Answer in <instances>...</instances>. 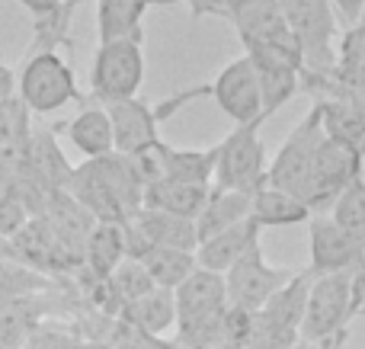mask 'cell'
<instances>
[{
  "label": "cell",
  "instance_id": "6da1fadb",
  "mask_svg": "<svg viewBox=\"0 0 365 349\" xmlns=\"http://www.w3.org/2000/svg\"><path fill=\"white\" fill-rule=\"evenodd\" d=\"M282 16L302 48L304 87L336 77V13L330 0H279ZM302 87V90H304Z\"/></svg>",
  "mask_w": 365,
  "mask_h": 349
},
{
  "label": "cell",
  "instance_id": "7a4b0ae2",
  "mask_svg": "<svg viewBox=\"0 0 365 349\" xmlns=\"http://www.w3.org/2000/svg\"><path fill=\"white\" fill-rule=\"evenodd\" d=\"M202 96H212V83H199V87H189L182 93H173L160 103H145V100H125V103H113L106 106L109 119H113V132H115V154H145L151 147L160 145V125H164L170 115H177L182 106L202 100Z\"/></svg>",
  "mask_w": 365,
  "mask_h": 349
},
{
  "label": "cell",
  "instance_id": "3957f363",
  "mask_svg": "<svg viewBox=\"0 0 365 349\" xmlns=\"http://www.w3.org/2000/svg\"><path fill=\"white\" fill-rule=\"evenodd\" d=\"M16 96L36 115H51L68 103H87L71 64L58 51H38L26 58L16 77Z\"/></svg>",
  "mask_w": 365,
  "mask_h": 349
},
{
  "label": "cell",
  "instance_id": "277c9868",
  "mask_svg": "<svg viewBox=\"0 0 365 349\" xmlns=\"http://www.w3.org/2000/svg\"><path fill=\"white\" fill-rule=\"evenodd\" d=\"M145 83V51L138 38L106 42L96 48L90 68V93L100 106L135 100Z\"/></svg>",
  "mask_w": 365,
  "mask_h": 349
},
{
  "label": "cell",
  "instance_id": "5b68a950",
  "mask_svg": "<svg viewBox=\"0 0 365 349\" xmlns=\"http://www.w3.org/2000/svg\"><path fill=\"white\" fill-rule=\"evenodd\" d=\"M263 122L250 125H234L231 135L218 141V167H215V186L237 192H259L266 186V170L269 157L259 141Z\"/></svg>",
  "mask_w": 365,
  "mask_h": 349
},
{
  "label": "cell",
  "instance_id": "8992f818",
  "mask_svg": "<svg viewBox=\"0 0 365 349\" xmlns=\"http://www.w3.org/2000/svg\"><path fill=\"white\" fill-rule=\"evenodd\" d=\"M324 141V125H321V106H311L304 113V119L298 122L289 132L285 145L279 147V154L269 160V170H266V186L272 189L292 192V196L302 199L304 183L311 177V167H314L317 147Z\"/></svg>",
  "mask_w": 365,
  "mask_h": 349
},
{
  "label": "cell",
  "instance_id": "52a82bcc",
  "mask_svg": "<svg viewBox=\"0 0 365 349\" xmlns=\"http://www.w3.org/2000/svg\"><path fill=\"white\" fill-rule=\"evenodd\" d=\"M362 164L365 160L356 151H349L346 145L324 135L321 147H317L314 167H311V177L302 192V202L311 209V215L334 209L336 199L362 177Z\"/></svg>",
  "mask_w": 365,
  "mask_h": 349
},
{
  "label": "cell",
  "instance_id": "ba28073f",
  "mask_svg": "<svg viewBox=\"0 0 365 349\" xmlns=\"http://www.w3.org/2000/svg\"><path fill=\"white\" fill-rule=\"evenodd\" d=\"M349 324H353V276H317L311 282L302 340L317 343L349 330Z\"/></svg>",
  "mask_w": 365,
  "mask_h": 349
},
{
  "label": "cell",
  "instance_id": "9c48e42d",
  "mask_svg": "<svg viewBox=\"0 0 365 349\" xmlns=\"http://www.w3.org/2000/svg\"><path fill=\"white\" fill-rule=\"evenodd\" d=\"M289 269H279L266 263L263 244H257L253 250H247L237 263L225 273V288H227V305L244 308V311L257 314L285 282H292Z\"/></svg>",
  "mask_w": 365,
  "mask_h": 349
},
{
  "label": "cell",
  "instance_id": "30bf717a",
  "mask_svg": "<svg viewBox=\"0 0 365 349\" xmlns=\"http://www.w3.org/2000/svg\"><path fill=\"white\" fill-rule=\"evenodd\" d=\"M308 250L311 279L317 276H353L365 269V247L356 244L330 215H314L308 222Z\"/></svg>",
  "mask_w": 365,
  "mask_h": 349
},
{
  "label": "cell",
  "instance_id": "8fae6325",
  "mask_svg": "<svg viewBox=\"0 0 365 349\" xmlns=\"http://www.w3.org/2000/svg\"><path fill=\"white\" fill-rule=\"evenodd\" d=\"M212 100L221 106V113L234 122V125H250V122H263V106H259V80L253 71L250 58H234L231 64L221 68V74L212 80Z\"/></svg>",
  "mask_w": 365,
  "mask_h": 349
},
{
  "label": "cell",
  "instance_id": "7c38bea8",
  "mask_svg": "<svg viewBox=\"0 0 365 349\" xmlns=\"http://www.w3.org/2000/svg\"><path fill=\"white\" fill-rule=\"evenodd\" d=\"M61 308H68V301L61 298L58 288L38 295H26V298H13L0 305V346L23 349L26 340Z\"/></svg>",
  "mask_w": 365,
  "mask_h": 349
},
{
  "label": "cell",
  "instance_id": "4fadbf2b",
  "mask_svg": "<svg viewBox=\"0 0 365 349\" xmlns=\"http://www.w3.org/2000/svg\"><path fill=\"white\" fill-rule=\"evenodd\" d=\"M13 247L19 254V263H26L29 269L48 276V279H61V276L77 269L71 263V256L64 254L61 241H58L55 228H51V222L45 215L29 218V224L13 237Z\"/></svg>",
  "mask_w": 365,
  "mask_h": 349
},
{
  "label": "cell",
  "instance_id": "5bb4252c",
  "mask_svg": "<svg viewBox=\"0 0 365 349\" xmlns=\"http://www.w3.org/2000/svg\"><path fill=\"white\" fill-rule=\"evenodd\" d=\"M227 23H234V29L240 32L244 48H250V45H276V48H289L302 55V48H298L295 36H292L289 23L282 16L279 0H257V4L237 10Z\"/></svg>",
  "mask_w": 365,
  "mask_h": 349
},
{
  "label": "cell",
  "instance_id": "9a60e30c",
  "mask_svg": "<svg viewBox=\"0 0 365 349\" xmlns=\"http://www.w3.org/2000/svg\"><path fill=\"white\" fill-rule=\"evenodd\" d=\"M173 298H177V327L192 324V321H202V318H212V314H221L227 308L225 276L208 273V269H195L177 292H173Z\"/></svg>",
  "mask_w": 365,
  "mask_h": 349
},
{
  "label": "cell",
  "instance_id": "2e32d148",
  "mask_svg": "<svg viewBox=\"0 0 365 349\" xmlns=\"http://www.w3.org/2000/svg\"><path fill=\"white\" fill-rule=\"evenodd\" d=\"M259 234H263V228H259L253 218H244V222L234 224V228H227V231H221V234L202 241L199 247H195V263H199V269L225 276L227 269L247 254V250L257 247Z\"/></svg>",
  "mask_w": 365,
  "mask_h": 349
},
{
  "label": "cell",
  "instance_id": "e0dca14e",
  "mask_svg": "<svg viewBox=\"0 0 365 349\" xmlns=\"http://www.w3.org/2000/svg\"><path fill=\"white\" fill-rule=\"evenodd\" d=\"M132 228L145 237L151 247H173V250H189L195 254L199 247V231H195L192 218H180L170 212L158 209H141L132 218Z\"/></svg>",
  "mask_w": 365,
  "mask_h": 349
},
{
  "label": "cell",
  "instance_id": "ac0fdd59",
  "mask_svg": "<svg viewBox=\"0 0 365 349\" xmlns=\"http://www.w3.org/2000/svg\"><path fill=\"white\" fill-rule=\"evenodd\" d=\"M64 132H68L71 145L90 160L115 154V132H113V119H109L106 106L81 109V113L64 125Z\"/></svg>",
  "mask_w": 365,
  "mask_h": 349
},
{
  "label": "cell",
  "instance_id": "d6986e66",
  "mask_svg": "<svg viewBox=\"0 0 365 349\" xmlns=\"http://www.w3.org/2000/svg\"><path fill=\"white\" fill-rule=\"evenodd\" d=\"M253 212V196L250 192H237V189H221L212 186L208 189V202L202 209V215L195 218V231H199V244L208 237L221 234V231L240 224L244 218H250Z\"/></svg>",
  "mask_w": 365,
  "mask_h": 349
},
{
  "label": "cell",
  "instance_id": "ffe728a7",
  "mask_svg": "<svg viewBox=\"0 0 365 349\" xmlns=\"http://www.w3.org/2000/svg\"><path fill=\"white\" fill-rule=\"evenodd\" d=\"M160 173L164 179L186 186H208V179H215V167H218V145H212L208 151H195V147H170L160 141Z\"/></svg>",
  "mask_w": 365,
  "mask_h": 349
},
{
  "label": "cell",
  "instance_id": "44dd1931",
  "mask_svg": "<svg viewBox=\"0 0 365 349\" xmlns=\"http://www.w3.org/2000/svg\"><path fill=\"white\" fill-rule=\"evenodd\" d=\"M317 106H321L324 135L346 145L349 151H356L365 160V113L362 109L353 100H340V96H321Z\"/></svg>",
  "mask_w": 365,
  "mask_h": 349
},
{
  "label": "cell",
  "instance_id": "7402d4cb",
  "mask_svg": "<svg viewBox=\"0 0 365 349\" xmlns=\"http://www.w3.org/2000/svg\"><path fill=\"white\" fill-rule=\"evenodd\" d=\"M122 260H128L125 224L96 222V228L87 237V250H83V269L96 279H109Z\"/></svg>",
  "mask_w": 365,
  "mask_h": 349
},
{
  "label": "cell",
  "instance_id": "603a6c76",
  "mask_svg": "<svg viewBox=\"0 0 365 349\" xmlns=\"http://www.w3.org/2000/svg\"><path fill=\"white\" fill-rule=\"evenodd\" d=\"M148 13V0H96V32L100 45L122 42V38H138L145 42L141 19Z\"/></svg>",
  "mask_w": 365,
  "mask_h": 349
},
{
  "label": "cell",
  "instance_id": "cb8c5ba5",
  "mask_svg": "<svg viewBox=\"0 0 365 349\" xmlns=\"http://www.w3.org/2000/svg\"><path fill=\"white\" fill-rule=\"evenodd\" d=\"M311 282H314V279L308 276V269L295 273V276H292V282H285V286L279 288V292L272 295V298L266 301L263 308H259V311H263L276 327H282V330L298 333V337H302V324H304V311H308Z\"/></svg>",
  "mask_w": 365,
  "mask_h": 349
},
{
  "label": "cell",
  "instance_id": "d4e9b609",
  "mask_svg": "<svg viewBox=\"0 0 365 349\" xmlns=\"http://www.w3.org/2000/svg\"><path fill=\"white\" fill-rule=\"evenodd\" d=\"M208 202V186H186V183H173V179H158L145 189V202L141 209H158V212H170L180 218H199L202 209Z\"/></svg>",
  "mask_w": 365,
  "mask_h": 349
},
{
  "label": "cell",
  "instance_id": "484cf974",
  "mask_svg": "<svg viewBox=\"0 0 365 349\" xmlns=\"http://www.w3.org/2000/svg\"><path fill=\"white\" fill-rule=\"evenodd\" d=\"M250 218L259 224V228H292V224L311 222L314 215H311V209L298 196L282 192V189H272V186H263L259 192H253Z\"/></svg>",
  "mask_w": 365,
  "mask_h": 349
},
{
  "label": "cell",
  "instance_id": "4316f807",
  "mask_svg": "<svg viewBox=\"0 0 365 349\" xmlns=\"http://www.w3.org/2000/svg\"><path fill=\"white\" fill-rule=\"evenodd\" d=\"M122 318L125 324H132L135 330L148 333V337H160L177 324V298L167 288H154L151 295L132 301V305L122 308Z\"/></svg>",
  "mask_w": 365,
  "mask_h": 349
},
{
  "label": "cell",
  "instance_id": "83f0119b",
  "mask_svg": "<svg viewBox=\"0 0 365 349\" xmlns=\"http://www.w3.org/2000/svg\"><path fill=\"white\" fill-rule=\"evenodd\" d=\"M29 170L38 177V183L48 192L68 189L74 167L68 164V157L61 154V147L55 145L51 132H36L29 138Z\"/></svg>",
  "mask_w": 365,
  "mask_h": 349
},
{
  "label": "cell",
  "instance_id": "f1b7e54d",
  "mask_svg": "<svg viewBox=\"0 0 365 349\" xmlns=\"http://www.w3.org/2000/svg\"><path fill=\"white\" fill-rule=\"evenodd\" d=\"M138 263L148 269L154 286L167 288V292H177L182 282L199 269L195 254H189V250H173V247H148L145 254L138 256Z\"/></svg>",
  "mask_w": 365,
  "mask_h": 349
},
{
  "label": "cell",
  "instance_id": "f546056e",
  "mask_svg": "<svg viewBox=\"0 0 365 349\" xmlns=\"http://www.w3.org/2000/svg\"><path fill=\"white\" fill-rule=\"evenodd\" d=\"M336 80L346 87H365V13L349 26L336 45Z\"/></svg>",
  "mask_w": 365,
  "mask_h": 349
},
{
  "label": "cell",
  "instance_id": "4dcf8cb0",
  "mask_svg": "<svg viewBox=\"0 0 365 349\" xmlns=\"http://www.w3.org/2000/svg\"><path fill=\"white\" fill-rule=\"evenodd\" d=\"M58 288V279L29 269L26 263L16 260H0V305L13 298H26V295H38V292H51Z\"/></svg>",
  "mask_w": 365,
  "mask_h": 349
},
{
  "label": "cell",
  "instance_id": "1f68e13d",
  "mask_svg": "<svg viewBox=\"0 0 365 349\" xmlns=\"http://www.w3.org/2000/svg\"><path fill=\"white\" fill-rule=\"evenodd\" d=\"M330 218L353 237L356 244L365 247V177H359L330 209Z\"/></svg>",
  "mask_w": 365,
  "mask_h": 349
},
{
  "label": "cell",
  "instance_id": "d6a6232c",
  "mask_svg": "<svg viewBox=\"0 0 365 349\" xmlns=\"http://www.w3.org/2000/svg\"><path fill=\"white\" fill-rule=\"evenodd\" d=\"M109 286H113L115 298L122 301V308L132 305V301H138V298H145V295H151L154 288H158L154 279L148 276V269L141 266L138 260H132V256L115 266V273L109 276Z\"/></svg>",
  "mask_w": 365,
  "mask_h": 349
},
{
  "label": "cell",
  "instance_id": "836d02e7",
  "mask_svg": "<svg viewBox=\"0 0 365 349\" xmlns=\"http://www.w3.org/2000/svg\"><path fill=\"white\" fill-rule=\"evenodd\" d=\"M298 333H289L282 327H276L263 311L253 314V324H250V333L244 340V349H289L298 343Z\"/></svg>",
  "mask_w": 365,
  "mask_h": 349
},
{
  "label": "cell",
  "instance_id": "e575fe53",
  "mask_svg": "<svg viewBox=\"0 0 365 349\" xmlns=\"http://www.w3.org/2000/svg\"><path fill=\"white\" fill-rule=\"evenodd\" d=\"M83 337L77 330L64 324H55V321H45L29 340H26L23 349H83Z\"/></svg>",
  "mask_w": 365,
  "mask_h": 349
},
{
  "label": "cell",
  "instance_id": "d590c367",
  "mask_svg": "<svg viewBox=\"0 0 365 349\" xmlns=\"http://www.w3.org/2000/svg\"><path fill=\"white\" fill-rule=\"evenodd\" d=\"M29 218H36L29 212V205L19 199V192H13V189H0V234L4 237H16L19 231L29 224Z\"/></svg>",
  "mask_w": 365,
  "mask_h": 349
},
{
  "label": "cell",
  "instance_id": "8d00e7d4",
  "mask_svg": "<svg viewBox=\"0 0 365 349\" xmlns=\"http://www.w3.org/2000/svg\"><path fill=\"white\" fill-rule=\"evenodd\" d=\"M221 324H225V343L244 346L247 333H250V324H253V314L244 311V308L227 305V308H225V318H221Z\"/></svg>",
  "mask_w": 365,
  "mask_h": 349
},
{
  "label": "cell",
  "instance_id": "74e56055",
  "mask_svg": "<svg viewBox=\"0 0 365 349\" xmlns=\"http://www.w3.org/2000/svg\"><path fill=\"white\" fill-rule=\"evenodd\" d=\"M334 4V13H336V23H343L349 29V26H356L362 19L365 13V0H330Z\"/></svg>",
  "mask_w": 365,
  "mask_h": 349
},
{
  "label": "cell",
  "instance_id": "f35d334b",
  "mask_svg": "<svg viewBox=\"0 0 365 349\" xmlns=\"http://www.w3.org/2000/svg\"><path fill=\"white\" fill-rule=\"evenodd\" d=\"M192 16H218V19H231V10H227V0H186Z\"/></svg>",
  "mask_w": 365,
  "mask_h": 349
},
{
  "label": "cell",
  "instance_id": "ab89813d",
  "mask_svg": "<svg viewBox=\"0 0 365 349\" xmlns=\"http://www.w3.org/2000/svg\"><path fill=\"white\" fill-rule=\"evenodd\" d=\"M13 96H16V74L10 64H0V106L10 103Z\"/></svg>",
  "mask_w": 365,
  "mask_h": 349
},
{
  "label": "cell",
  "instance_id": "60d3db41",
  "mask_svg": "<svg viewBox=\"0 0 365 349\" xmlns=\"http://www.w3.org/2000/svg\"><path fill=\"white\" fill-rule=\"evenodd\" d=\"M16 4L26 6V10L32 13V19H42V16H48V13H55L64 0H16Z\"/></svg>",
  "mask_w": 365,
  "mask_h": 349
},
{
  "label": "cell",
  "instance_id": "b9f144b4",
  "mask_svg": "<svg viewBox=\"0 0 365 349\" xmlns=\"http://www.w3.org/2000/svg\"><path fill=\"white\" fill-rule=\"evenodd\" d=\"M349 340V330H343V333H336V337H327V340H317V343H308V340H298L295 346H289V349H343V343Z\"/></svg>",
  "mask_w": 365,
  "mask_h": 349
},
{
  "label": "cell",
  "instance_id": "7bdbcfd3",
  "mask_svg": "<svg viewBox=\"0 0 365 349\" xmlns=\"http://www.w3.org/2000/svg\"><path fill=\"white\" fill-rule=\"evenodd\" d=\"M365 314V269L353 273V318Z\"/></svg>",
  "mask_w": 365,
  "mask_h": 349
},
{
  "label": "cell",
  "instance_id": "ee69618b",
  "mask_svg": "<svg viewBox=\"0 0 365 349\" xmlns=\"http://www.w3.org/2000/svg\"><path fill=\"white\" fill-rule=\"evenodd\" d=\"M0 260H16L19 263L16 247H13V241H10V237H4V234H0Z\"/></svg>",
  "mask_w": 365,
  "mask_h": 349
},
{
  "label": "cell",
  "instance_id": "f6af8a7d",
  "mask_svg": "<svg viewBox=\"0 0 365 349\" xmlns=\"http://www.w3.org/2000/svg\"><path fill=\"white\" fill-rule=\"evenodd\" d=\"M250 4H257V0H227V10H231V16L237 10H244V6H250Z\"/></svg>",
  "mask_w": 365,
  "mask_h": 349
},
{
  "label": "cell",
  "instance_id": "bcb514c9",
  "mask_svg": "<svg viewBox=\"0 0 365 349\" xmlns=\"http://www.w3.org/2000/svg\"><path fill=\"white\" fill-rule=\"evenodd\" d=\"M177 4H186V0H148V10L151 6H177Z\"/></svg>",
  "mask_w": 365,
  "mask_h": 349
},
{
  "label": "cell",
  "instance_id": "7dc6e473",
  "mask_svg": "<svg viewBox=\"0 0 365 349\" xmlns=\"http://www.w3.org/2000/svg\"><path fill=\"white\" fill-rule=\"evenodd\" d=\"M221 349H244V346H237V343H225Z\"/></svg>",
  "mask_w": 365,
  "mask_h": 349
},
{
  "label": "cell",
  "instance_id": "c3c4849f",
  "mask_svg": "<svg viewBox=\"0 0 365 349\" xmlns=\"http://www.w3.org/2000/svg\"><path fill=\"white\" fill-rule=\"evenodd\" d=\"M0 349H13V346H0Z\"/></svg>",
  "mask_w": 365,
  "mask_h": 349
},
{
  "label": "cell",
  "instance_id": "681fc988",
  "mask_svg": "<svg viewBox=\"0 0 365 349\" xmlns=\"http://www.w3.org/2000/svg\"><path fill=\"white\" fill-rule=\"evenodd\" d=\"M0 189H4V186H0Z\"/></svg>",
  "mask_w": 365,
  "mask_h": 349
}]
</instances>
